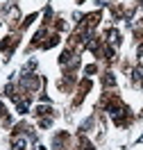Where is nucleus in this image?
Returning a JSON list of instances; mask_svg holds the SVG:
<instances>
[{
  "instance_id": "1",
  "label": "nucleus",
  "mask_w": 143,
  "mask_h": 150,
  "mask_svg": "<svg viewBox=\"0 0 143 150\" xmlns=\"http://www.w3.org/2000/svg\"><path fill=\"white\" fill-rule=\"evenodd\" d=\"M14 150H25V139H16L14 141Z\"/></svg>"
},
{
  "instance_id": "2",
  "label": "nucleus",
  "mask_w": 143,
  "mask_h": 150,
  "mask_svg": "<svg viewBox=\"0 0 143 150\" xmlns=\"http://www.w3.org/2000/svg\"><path fill=\"white\" fill-rule=\"evenodd\" d=\"M2 114H5V107H2V103H0V116H2Z\"/></svg>"
}]
</instances>
